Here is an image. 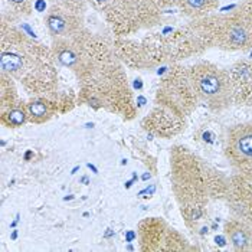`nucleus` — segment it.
Segmentation results:
<instances>
[{
    "mask_svg": "<svg viewBox=\"0 0 252 252\" xmlns=\"http://www.w3.org/2000/svg\"><path fill=\"white\" fill-rule=\"evenodd\" d=\"M94 10L99 12L101 15H104L107 12V9L111 6L113 0H85Z\"/></svg>",
    "mask_w": 252,
    "mask_h": 252,
    "instance_id": "22",
    "label": "nucleus"
},
{
    "mask_svg": "<svg viewBox=\"0 0 252 252\" xmlns=\"http://www.w3.org/2000/svg\"><path fill=\"white\" fill-rule=\"evenodd\" d=\"M225 200L233 218L252 225V182L239 175L228 179Z\"/></svg>",
    "mask_w": 252,
    "mask_h": 252,
    "instance_id": "10",
    "label": "nucleus"
},
{
    "mask_svg": "<svg viewBox=\"0 0 252 252\" xmlns=\"http://www.w3.org/2000/svg\"><path fill=\"white\" fill-rule=\"evenodd\" d=\"M189 74L199 102L211 111L220 113L233 104L228 71L209 61H199L189 66Z\"/></svg>",
    "mask_w": 252,
    "mask_h": 252,
    "instance_id": "5",
    "label": "nucleus"
},
{
    "mask_svg": "<svg viewBox=\"0 0 252 252\" xmlns=\"http://www.w3.org/2000/svg\"><path fill=\"white\" fill-rule=\"evenodd\" d=\"M170 179L176 200L189 228H196L208 203L225 199L228 179L185 146L170 153Z\"/></svg>",
    "mask_w": 252,
    "mask_h": 252,
    "instance_id": "2",
    "label": "nucleus"
},
{
    "mask_svg": "<svg viewBox=\"0 0 252 252\" xmlns=\"http://www.w3.org/2000/svg\"><path fill=\"white\" fill-rule=\"evenodd\" d=\"M6 3L7 10H4L1 16L12 20L28 18L33 12V0H6Z\"/></svg>",
    "mask_w": 252,
    "mask_h": 252,
    "instance_id": "19",
    "label": "nucleus"
},
{
    "mask_svg": "<svg viewBox=\"0 0 252 252\" xmlns=\"http://www.w3.org/2000/svg\"><path fill=\"white\" fill-rule=\"evenodd\" d=\"M197 104L199 99L194 93L189 68L179 62L172 63L158 84L156 93V105L169 108L179 116L188 118Z\"/></svg>",
    "mask_w": 252,
    "mask_h": 252,
    "instance_id": "6",
    "label": "nucleus"
},
{
    "mask_svg": "<svg viewBox=\"0 0 252 252\" xmlns=\"http://www.w3.org/2000/svg\"><path fill=\"white\" fill-rule=\"evenodd\" d=\"M77 78L81 101L95 108H107L124 117H133L131 90L123 62L116 54L90 63Z\"/></svg>",
    "mask_w": 252,
    "mask_h": 252,
    "instance_id": "3",
    "label": "nucleus"
},
{
    "mask_svg": "<svg viewBox=\"0 0 252 252\" xmlns=\"http://www.w3.org/2000/svg\"><path fill=\"white\" fill-rule=\"evenodd\" d=\"M113 45H114V52H116L117 58L123 62V65H126L128 68L150 69V68L157 66L155 58L152 55V51L144 38L141 40L130 39L128 36L116 38Z\"/></svg>",
    "mask_w": 252,
    "mask_h": 252,
    "instance_id": "11",
    "label": "nucleus"
},
{
    "mask_svg": "<svg viewBox=\"0 0 252 252\" xmlns=\"http://www.w3.org/2000/svg\"><path fill=\"white\" fill-rule=\"evenodd\" d=\"M0 101H1V113H4L6 110L15 107L19 99H18V93H16V87H15V79L10 77L6 72H0Z\"/></svg>",
    "mask_w": 252,
    "mask_h": 252,
    "instance_id": "18",
    "label": "nucleus"
},
{
    "mask_svg": "<svg viewBox=\"0 0 252 252\" xmlns=\"http://www.w3.org/2000/svg\"><path fill=\"white\" fill-rule=\"evenodd\" d=\"M235 105L252 107V59H239L228 69Z\"/></svg>",
    "mask_w": 252,
    "mask_h": 252,
    "instance_id": "12",
    "label": "nucleus"
},
{
    "mask_svg": "<svg viewBox=\"0 0 252 252\" xmlns=\"http://www.w3.org/2000/svg\"><path fill=\"white\" fill-rule=\"evenodd\" d=\"M172 4L175 0H113L104 18L116 38H124L157 26Z\"/></svg>",
    "mask_w": 252,
    "mask_h": 252,
    "instance_id": "4",
    "label": "nucleus"
},
{
    "mask_svg": "<svg viewBox=\"0 0 252 252\" xmlns=\"http://www.w3.org/2000/svg\"><path fill=\"white\" fill-rule=\"evenodd\" d=\"M186 250H190L186 238L180 235L176 229L167 228L160 251H186Z\"/></svg>",
    "mask_w": 252,
    "mask_h": 252,
    "instance_id": "21",
    "label": "nucleus"
},
{
    "mask_svg": "<svg viewBox=\"0 0 252 252\" xmlns=\"http://www.w3.org/2000/svg\"><path fill=\"white\" fill-rule=\"evenodd\" d=\"M242 3H244V4H247V6H250V7H252V0H244Z\"/></svg>",
    "mask_w": 252,
    "mask_h": 252,
    "instance_id": "23",
    "label": "nucleus"
},
{
    "mask_svg": "<svg viewBox=\"0 0 252 252\" xmlns=\"http://www.w3.org/2000/svg\"><path fill=\"white\" fill-rule=\"evenodd\" d=\"M223 231L233 251H252V225L232 218L225 222Z\"/></svg>",
    "mask_w": 252,
    "mask_h": 252,
    "instance_id": "15",
    "label": "nucleus"
},
{
    "mask_svg": "<svg viewBox=\"0 0 252 252\" xmlns=\"http://www.w3.org/2000/svg\"><path fill=\"white\" fill-rule=\"evenodd\" d=\"M180 13L189 19H199L212 15L219 7V0H175Z\"/></svg>",
    "mask_w": 252,
    "mask_h": 252,
    "instance_id": "16",
    "label": "nucleus"
},
{
    "mask_svg": "<svg viewBox=\"0 0 252 252\" xmlns=\"http://www.w3.org/2000/svg\"><path fill=\"white\" fill-rule=\"evenodd\" d=\"M223 150L233 172L252 182V121L235 124L228 130Z\"/></svg>",
    "mask_w": 252,
    "mask_h": 252,
    "instance_id": "9",
    "label": "nucleus"
},
{
    "mask_svg": "<svg viewBox=\"0 0 252 252\" xmlns=\"http://www.w3.org/2000/svg\"><path fill=\"white\" fill-rule=\"evenodd\" d=\"M22 104L18 102L15 107H12V108L6 110L4 113H1V121H3V124L16 128V127H20L22 124H25L29 120L28 111H26V105H22Z\"/></svg>",
    "mask_w": 252,
    "mask_h": 252,
    "instance_id": "20",
    "label": "nucleus"
},
{
    "mask_svg": "<svg viewBox=\"0 0 252 252\" xmlns=\"http://www.w3.org/2000/svg\"><path fill=\"white\" fill-rule=\"evenodd\" d=\"M85 0H55L46 10L43 23L52 38H65L85 29Z\"/></svg>",
    "mask_w": 252,
    "mask_h": 252,
    "instance_id": "8",
    "label": "nucleus"
},
{
    "mask_svg": "<svg viewBox=\"0 0 252 252\" xmlns=\"http://www.w3.org/2000/svg\"><path fill=\"white\" fill-rule=\"evenodd\" d=\"M214 48L235 52L252 48V7L241 3L228 15L212 13Z\"/></svg>",
    "mask_w": 252,
    "mask_h": 252,
    "instance_id": "7",
    "label": "nucleus"
},
{
    "mask_svg": "<svg viewBox=\"0 0 252 252\" xmlns=\"http://www.w3.org/2000/svg\"><path fill=\"white\" fill-rule=\"evenodd\" d=\"M0 65L1 72L19 81L31 94H51L58 85V63L51 46L28 38L4 16H1Z\"/></svg>",
    "mask_w": 252,
    "mask_h": 252,
    "instance_id": "1",
    "label": "nucleus"
},
{
    "mask_svg": "<svg viewBox=\"0 0 252 252\" xmlns=\"http://www.w3.org/2000/svg\"><path fill=\"white\" fill-rule=\"evenodd\" d=\"M143 126L155 133L156 136L163 137V138H170L177 136L186 126V118L179 116L177 113L156 105V108L152 111V114L147 117L143 123Z\"/></svg>",
    "mask_w": 252,
    "mask_h": 252,
    "instance_id": "13",
    "label": "nucleus"
},
{
    "mask_svg": "<svg viewBox=\"0 0 252 252\" xmlns=\"http://www.w3.org/2000/svg\"><path fill=\"white\" fill-rule=\"evenodd\" d=\"M57 102H52L51 99L43 97H38L32 101H29L26 105V111L28 117L31 121L33 123H43L46 120H49L54 116L55 110H57Z\"/></svg>",
    "mask_w": 252,
    "mask_h": 252,
    "instance_id": "17",
    "label": "nucleus"
},
{
    "mask_svg": "<svg viewBox=\"0 0 252 252\" xmlns=\"http://www.w3.org/2000/svg\"><path fill=\"white\" fill-rule=\"evenodd\" d=\"M166 232H167V225L158 218H150L141 222L140 223L141 251H160Z\"/></svg>",
    "mask_w": 252,
    "mask_h": 252,
    "instance_id": "14",
    "label": "nucleus"
}]
</instances>
